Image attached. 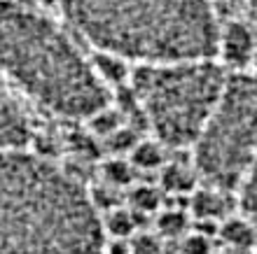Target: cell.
<instances>
[{"instance_id":"obj_6","label":"cell","mask_w":257,"mask_h":254,"mask_svg":"<svg viewBox=\"0 0 257 254\" xmlns=\"http://www.w3.org/2000/svg\"><path fill=\"white\" fill-rule=\"evenodd\" d=\"M217 52L222 61L231 68H243L255 61L257 38L248 24L243 21H227L217 33Z\"/></svg>"},{"instance_id":"obj_23","label":"cell","mask_w":257,"mask_h":254,"mask_svg":"<svg viewBox=\"0 0 257 254\" xmlns=\"http://www.w3.org/2000/svg\"><path fill=\"white\" fill-rule=\"evenodd\" d=\"M248 3H250V5H252V7H257V0H248Z\"/></svg>"},{"instance_id":"obj_11","label":"cell","mask_w":257,"mask_h":254,"mask_svg":"<svg viewBox=\"0 0 257 254\" xmlns=\"http://www.w3.org/2000/svg\"><path fill=\"white\" fill-rule=\"evenodd\" d=\"M91 68H94L96 77L101 80L103 87L110 84V87H117V89L126 87L128 80H131V73H134L124 59L105 52H96L94 61H91Z\"/></svg>"},{"instance_id":"obj_15","label":"cell","mask_w":257,"mask_h":254,"mask_svg":"<svg viewBox=\"0 0 257 254\" xmlns=\"http://www.w3.org/2000/svg\"><path fill=\"white\" fill-rule=\"evenodd\" d=\"M126 201H128V210H134L138 217L141 214H152V212H159V207H162V189L155 187V184H134V187L128 189L126 194Z\"/></svg>"},{"instance_id":"obj_25","label":"cell","mask_w":257,"mask_h":254,"mask_svg":"<svg viewBox=\"0 0 257 254\" xmlns=\"http://www.w3.org/2000/svg\"><path fill=\"white\" fill-rule=\"evenodd\" d=\"M215 254H224V252H215Z\"/></svg>"},{"instance_id":"obj_4","label":"cell","mask_w":257,"mask_h":254,"mask_svg":"<svg viewBox=\"0 0 257 254\" xmlns=\"http://www.w3.org/2000/svg\"><path fill=\"white\" fill-rule=\"evenodd\" d=\"M229 75L213 61L138 66L131 73L145 124L164 147H194Z\"/></svg>"},{"instance_id":"obj_10","label":"cell","mask_w":257,"mask_h":254,"mask_svg":"<svg viewBox=\"0 0 257 254\" xmlns=\"http://www.w3.org/2000/svg\"><path fill=\"white\" fill-rule=\"evenodd\" d=\"M159 184L166 194H192L199 187V173L194 163H180V161H166L159 170Z\"/></svg>"},{"instance_id":"obj_1","label":"cell","mask_w":257,"mask_h":254,"mask_svg":"<svg viewBox=\"0 0 257 254\" xmlns=\"http://www.w3.org/2000/svg\"><path fill=\"white\" fill-rule=\"evenodd\" d=\"M105 242L80 180L45 156L0 152V254H105Z\"/></svg>"},{"instance_id":"obj_22","label":"cell","mask_w":257,"mask_h":254,"mask_svg":"<svg viewBox=\"0 0 257 254\" xmlns=\"http://www.w3.org/2000/svg\"><path fill=\"white\" fill-rule=\"evenodd\" d=\"M180 254H215L213 252V238L196 231H187V235L180 242Z\"/></svg>"},{"instance_id":"obj_24","label":"cell","mask_w":257,"mask_h":254,"mask_svg":"<svg viewBox=\"0 0 257 254\" xmlns=\"http://www.w3.org/2000/svg\"><path fill=\"white\" fill-rule=\"evenodd\" d=\"M252 254H257V245H255V249H252Z\"/></svg>"},{"instance_id":"obj_20","label":"cell","mask_w":257,"mask_h":254,"mask_svg":"<svg viewBox=\"0 0 257 254\" xmlns=\"http://www.w3.org/2000/svg\"><path fill=\"white\" fill-rule=\"evenodd\" d=\"M105 140V145L110 147V152L115 154H128L131 149L136 147V142H138V138H136V131L128 126H122L117 128L115 133H110L108 138H103Z\"/></svg>"},{"instance_id":"obj_2","label":"cell","mask_w":257,"mask_h":254,"mask_svg":"<svg viewBox=\"0 0 257 254\" xmlns=\"http://www.w3.org/2000/svg\"><path fill=\"white\" fill-rule=\"evenodd\" d=\"M66 19L98 52L138 66L208 61L217 17L208 0H61Z\"/></svg>"},{"instance_id":"obj_17","label":"cell","mask_w":257,"mask_h":254,"mask_svg":"<svg viewBox=\"0 0 257 254\" xmlns=\"http://www.w3.org/2000/svg\"><path fill=\"white\" fill-rule=\"evenodd\" d=\"M89 201L94 205V210L98 214H105L110 210H115V207H122V196H119V189L110 187V184H103L98 182L96 187H89Z\"/></svg>"},{"instance_id":"obj_18","label":"cell","mask_w":257,"mask_h":254,"mask_svg":"<svg viewBox=\"0 0 257 254\" xmlns=\"http://www.w3.org/2000/svg\"><path fill=\"white\" fill-rule=\"evenodd\" d=\"M238 191H241V196H238V198H241L243 214L257 226V161L252 163V168L248 170V175L243 177V182H241Z\"/></svg>"},{"instance_id":"obj_26","label":"cell","mask_w":257,"mask_h":254,"mask_svg":"<svg viewBox=\"0 0 257 254\" xmlns=\"http://www.w3.org/2000/svg\"><path fill=\"white\" fill-rule=\"evenodd\" d=\"M45 3H49V0H45Z\"/></svg>"},{"instance_id":"obj_16","label":"cell","mask_w":257,"mask_h":254,"mask_svg":"<svg viewBox=\"0 0 257 254\" xmlns=\"http://www.w3.org/2000/svg\"><path fill=\"white\" fill-rule=\"evenodd\" d=\"M134 170L131 161L124 159V156H110L101 163V182L103 184H110L115 189H126L131 182H134Z\"/></svg>"},{"instance_id":"obj_8","label":"cell","mask_w":257,"mask_h":254,"mask_svg":"<svg viewBox=\"0 0 257 254\" xmlns=\"http://www.w3.org/2000/svg\"><path fill=\"white\" fill-rule=\"evenodd\" d=\"M217 238L231 249V252H250L257 245V226L245 214H229L222 219Z\"/></svg>"},{"instance_id":"obj_9","label":"cell","mask_w":257,"mask_h":254,"mask_svg":"<svg viewBox=\"0 0 257 254\" xmlns=\"http://www.w3.org/2000/svg\"><path fill=\"white\" fill-rule=\"evenodd\" d=\"M227 191H220L215 187H196L190 194V212L194 219L222 221L227 219Z\"/></svg>"},{"instance_id":"obj_14","label":"cell","mask_w":257,"mask_h":254,"mask_svg":"<svg viewBox=\"0 0 257 254\" xmlns=\"http://www.w3.org/2000/svg\"><path fill=\"white\" fill-rule=\"evenodd\" d=\"M155 226L157 231L155 233L162 238V240H173V238H185L187 231H190L192 221L187 217L185 210L180 207H166V210H159L157 212V219H155Z\"/></svg>"},{"instance_id":"obj_12","label":"cell","mask_w":257,"mask_h":254,"mask_svg":"<svg viewBox=\"0 0 257 254\" xmlns=\"http://www.w3.org/2000/svg\"><path fill=\"white\" fill-rule=\"evenodd\" d=\"M103 224V233L105 238H112V240H131L138 231V214L128 207H115L101 217Z\"/></svg>"},{"instance_id":"obj_3","label":"cell","mask_w":257,"mask_h":254,"mask_svg":"<svg viewBox=\"0 0 257 254\" xmlns=\"http://www.w3.org/2000/svg\"><path fill=\"white\" fill-rule=\"evenodd\" d=\"M0 70L28 98L63 117H91L108 103V91L70 35L12 0H0Z\"/></svg>"},{"instance_id":"obj_19","label":"cell","mask_w":257,"mask_h":254,"mask_svg":"<svg viewBox=\"0 0 257 254\" xmlns=\"http://www.w3.org/2000/svg\"><path fill=\"white\" fill-rule=\"evenodd\" d=\"M89 124L94 128L96 135H101V138H108L110 133H115L117 128H122V112H117V110H108V107H101L98 112H94L89 117Z\"/></svg>"},{"instance_id":"obj_13","label":"cell","mask_w":257,"mask_h":254,"mask_svg":"<svg viewBox=\"0 0 257 254\" xmlns=\"http://www.w3.org/2000/svg\"><path fill=\"white\" fill-rule=\"evenodd\" d=\"M128 161L136 170H162L166 163V147L157 140H138L128 152Z\"/></svg>"},{"instance_id":"obj_21","label":"cell","mask_w":257,"mask_h":254,"mask_svg":"<svg viewBox=\"0 0 257 254\" xmlns=\"http://www.w3.org/2000/svg\"><path fill=\"white\" fill-rule=\"evenodd\" d=\"M131 254H166L164 252V240L157 233H136L131 238Z\"/></svg>"},{"instance_id":"obj_5","label":"cell","mask_w":257,"mask_h":254,"mask_svg":"<svg viewBox=\"0 0 257 254\" xmlns=\"http://www.w3.org/2000/svg\"><path fill=\"white\" fill-rule=\"evenodd\" d=\"M194 163L208 187L234 191L257 161V75L227 77L215 110L194 142Z\"/></svg>"},{"instance_id":"obj_7","label":"cell","mask_w":257,"mask_h":254,"mask_svg":"<svg viewBox=\"0 0 257 254\" xmlns=\"http://www.w3.org/2000/svg\"><path fill=\"white\" fill-rule=\"evenodd\" d=\"M28 140V121L14 98L0 87V152L21 149Z\"/></svg>"}]
</instances>
